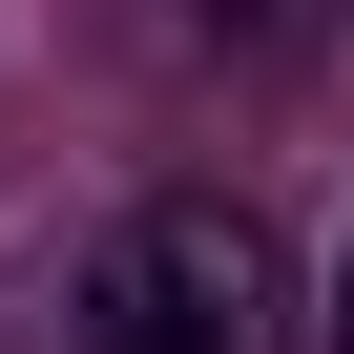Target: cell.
I'll list each match as a JSON object with an SVG mask.
<instances>
[{
	"label": "cell",
	"instance_id": "1",
	"mask_svg": "<svg viewBox=\"0 0 354 354\" xmlns=\"http://www.w3.org/2000/svg\"><path fill=\"white\" fill-rule=\"evenodd\" d=\"M271 313H292L271 230H250L230 188H188V209H125V230L84 250L63 354H271Z\"/></svg>",
	"mask_w": 354,
	"mask_h": 354
},
{
	"label": "cell",
	"instance_id": "2",
	"mask_svg": "<svg viewBox=\"0 0 354 354\" xmlns=\"http://www.w3.org/2000/svg\"><path fill=\"white\" fill-rule=\"evenodd\" d=\"M333 354H354V292H333Z\"/></svg>",
	"mask_w": 354,
	"mask_h": 354
}]
</instances>
